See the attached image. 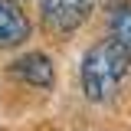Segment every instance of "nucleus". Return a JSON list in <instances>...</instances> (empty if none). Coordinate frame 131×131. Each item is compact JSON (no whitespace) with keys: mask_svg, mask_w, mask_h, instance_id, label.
<instances>
[{"mask_svg":"<svg viewBox=\"0 0 131 131\" xmlns=\"http://www.w3.org/2000/svg\"><path fill=\"white\" fill-rule=\"evenodd\" d=\"M131 52L118 39H102L98 46H92L82 59V89L92 102H108L118 92L121 79L128 75Z\"/></svg>","mask_w":131,"mask_h":131,"instance_id":"f257e3e1","label":"nucleus"},{"mask_svg":"<svg viewBox=\"0 0 131 131\" xmlns=\"http://www.w3.org/2000/svg\"><path fill=\"white\" fill-rule=\"evenodd\" d=\"M92 10V0H43V23L52 33H72L85 23Z\"/></svg>","mask_w":131,"mask_h":131,"instance_id":"f03ea898","label":"nucleus"},{"mask_svg":"<svg viewBox=\"0 0 131 131\" xmlns=\"http://www.w3.org/2000/svg\"><path fill=\"white\" fill-rule=\"evenodd\" d=\"M30 36V20L13 0H0V49H13Z\"/></svg>","mask_w":131,"mask_h":131,"instance_id":"7ed1b4c3","label":"nucleus"},{"mask_svg":"<svg viewBox=\"0 0 131 131\" xmlns=\"http://www.w3.org/2000/svg\"><path fill=\"white\" fill-rule=\"evenodd\" d=\"M10 72H13L16 79H23L26 85H36V89H49L52 85V62H49V56L43 52H26V56H20L13 66H10Z\"/></svg>","mask_w":131,"mask_h":131,"instance_id":"20e7f679","label":"nucleus"},{"mask_svg":"<svg viewBox=\"0 0 131 131\" xmlns=\"http://www.w3.org/2000/svg\"><path fill=\"white\" fill-rule=\"evenodd\" d=\"M112 39H118L131 52V7H118L112 13Z\"/></svg>","mask_w":131,"mask_h":131,"instance_id":"39448f33","label":"nucleus"}]
</instances>
